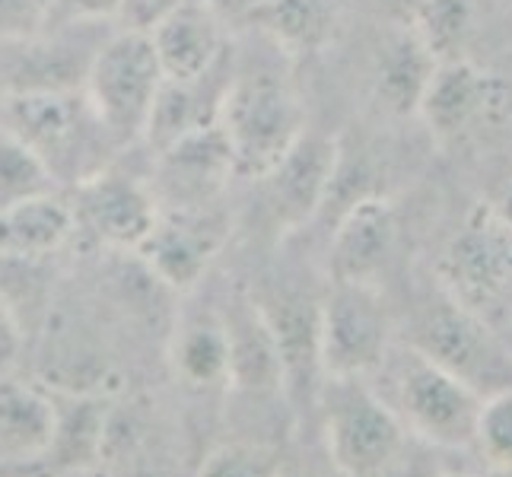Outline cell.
Masks as SVG:
<instances>
[{
  "label": "cell",
  "mask_w": 512,
  "mask_h": 477,
  "mask_svg": "<svg viewBox=\"0 0 512 477\" xmlns=\"http://www.w3.org/2000/svg\"><path fill=\"white\" fill-rule=\"evenodd\" d=\"M0 128L42 159L61 188H77L112 169L125 150L102 125L83 90H7Z\"/></svg>",
  "instance_id": "6da1fadb"
},
{
  "label": "cell",
  "mask_w": 512,
  "mask_h": 477,
  "mask_svg": "<svg viewBox=\"0 0 512 477\" xmlns=\"http://www.w3.org/2000/svg\"><path fill=\"white\" fill-rule=\"evenodd\" d=\"M280 61L290 58L277 55V61H255L236 51L220 128L233 147L236 175L242 179L258 182L261 175H268L306 134V109Z\"/></svg>",
  "instance_id": "7a4b0ae2"
},
{
  "label": "cell",
  "mask_w": 512,
  "mask_h": 477,
  "mask_svg": "<svg viewBox=\"0 0 512 477\" xmlns=\"http://www.w3.org/2000/svg\"><path fill=\"white\" fill-rule=\"evenodd\" d=\"M373 376H382L385 388L376 392L395 411L408 436L439 449H465L474 443V420L484 395L446 373L443 366L401 344L385 353Z\"/></svg>",
  "instance_id": "3957f363"
},
{
  "label": "cell",
  "mask_w": 512,
  "mask_h": 477,
  "mask_svg": "<svg viewBox=\"0 0 512 477\" xmlns=\"http://www.w3.org/2000/svg\"><path fill=\"white\" fill-rule=\"evenodd\" d=\"M315 404L322 408L328 462L338 471L347 477H382L398 465L408 430L369 379L325 376Z\"/></svg>",
  "instance_id": "277c9868"
},
{
  "label": "cell",
  "mask_w": 512,
  "mask_h": 477,
  "mask_svg": "<svg viewBox=\"0 0 512 477\" xmlns=\"http://www.w3.org/2000/svg\"><path fill=\"white\" fill-rule=\"evenodd\" d=\"M163 67L150 35L112 29L83 77V96L121 147L144 140L153 102L163 86Z\"/></svg>",
  "instance_id": "5b68a950"
},
{
  "label": "cell",
  "mask_w": 512,
  "mask_h": 477,
  "mask_svg": "<svg viewBox=\"0 0 512 477\" xmlns=\"http://www.w3.org/2000/svg\"><path fill=\"white\" fill-rule=\"evenodd\" d=\"M439 290L497 328L512 309V233L478 204L439 258Z\"/></svg>",
  "instance_id": "8992f818"
},
{
  "label": "cell",
  "mask_w": 512,
  "mask_h": 477,
  "mask_svg": "<svg viewBox=\"0 0 512 477\" xmlns=\"http://www.w3.org/2000/svg\"><path fill=\"white\" fill-rule=\"evenodd\" d=\"M408 347L471 385L478 395L512 385V353L500 331L462 309L443 293L439 303L423 306L411 325Z\"/></svg>",
  "instance_id": "52a82bcc"
},
{
  "label": "cell",
  "mask_w": 512,
  "mask_h": 477,
  "mask_svg": "<svg viewBox=\"0 0 512 477\" xmlns=\"http://www.w3.org/2000/svg\"><path fill=\"white\" fill-rule=\"evenodd\" d=\"M392 350V318L379 284L328 280L319 299V363L322 379H369Z\"/></svg>",
  "instance_id": "ba28073f"
},
{
  "label": "cell",
  "mask_w": 512,
  "mask_h": 477,
  "mask_svg": "<svg viewBox=\"0 0 512 477\" xmlns=\"http://www.w3.org/2000/svg\"><path fill=\"white\" fill-rule=\"evenodd\" d=\"M233 179V147L220 125H210L156 150L147 185L160 210H207L220 204Z\"/></svg>",
  "instance_id": "9c48e42d"
},
{
  "label": "cell",
  "mask_w": 512,
  "mask_h": 477,
  "mask_svg": "<svg viewBox=\"0 0 512 477\" xmlns=\"http://www.w3.org/2000/svg\"><path fill=\"white\" fill-rule=\"evenodd\" d=\"M229 233V220L217 207L160 210L150 236L137 245L140 264L153 280L175 293H191L201 284Z\"/></svg>",
  "instance_id": "30bf717a"
},
{
  "label": "cell",
  "mask_w": 512,
  "mask_h": 477,
  "mask_svg": "<svg viewBox=\"0 0 512 477\" xmlns=\"http://www.w3.org/2000/svg\"><path fill=\"white\" fill-rule=\"evenodd\" d=\"M338 156L341 137L306 131L268 175H261L258 182L264 185L280 233H299L322 214L338 172Z\"/></svg>",
  "instance_id": "8fae6325"
},
{
  "label": "cell",
  "mask_w": 512,
  "mask_h": 477,
  "mask_svg": "<svg viewBox=\"0 0 512 477\" xmlns=\"http://www.w3.org/2000/svg\"><path fill=\"white\" fill-rule=\"evenodd\" d=\"M500 102L503 83L471 58H458L436 64V74L420 99L417 118L423 121L433 144L452 147L497 115Z\"/></svg>",
  "instance_id": "7c38bea8"
},
{
  "label": "cell",
  "mask_w": 512,
  "mask_h": 477,
  "mask_svg": "<svg viewBox=\"0 0 512 477\" xmlns=\"http://www.w3.org/2000/svg\"><path fill=\"white\" fill-rule=\"evenodd\" d=\"M77 229H86L96 242L115 252H137L160 217L153 191L144 179L118 175L115 169L99 172L96 179L74 188Z\"/></svg>",
  "instance_id": "4fadbf2b"
},
{
  "label": "cell",
  "mask_w": 512,
  "mask_h": 477,
  "mask_svg": "<svg viewBox=\"0 0 512 477\" xmlns=\"http://www.w3.org/2000/svg\"><path fill=\"white\" fill-rule=\"evenodd\" d=\"M398 242L395 207L382 194L353 201L334 217L328 245V280L341 284H379Z\"/></svg>",
  "instance_id": "5bb4252c"
},
{
  "label": "cell",
  "mask_w": 512,
  "mask_h": 477,
  "mask_svg": "<svg viewBox=\"0 0 512 477\" xmlns=\"http://www.w3.org/2000/svg\"><path fill=\"white\" fill-rule=\"evenodd\" d=\"M229 350V388L245 395H277L284 392V360H280L277 334L264 315L261 303L236 287L220 306Z\"/></svg>",
  "instance_id": "9a60e30c"
},
{
  "label": "cell",
  "mask_w": 512,
  "mask_h": 477,
  "mask_svg": "<svg viewBox=\"0 0 512 477\" xmlns=\"http://www.w3.org/2000/svg\"><path fill=\"white\" fill-rule=\"evenodd\" d=\"M233 61H236V48L229 45L226 55L210 70H204L201 77L163 80L144 131V140L153 153L175 144L185 134L220 125L223 99L229 90V80H233Z\"/></svg>",
  "instance_id": "2e32d148"
},
{
  "label": "cell",
  "mask_w": 512,
  "mask_h": 477,
  "mask_svg": "<svg viewBox=\"0 0 512 477\" xmlns=\"http://www.w3.org/2000/svg\"><path fill=\"white\" fill-rule=\"evenodd\" d=\"M156 58L166 80H191L214 67L229 51L226 23L207 0H182L166 20L150 32Z\"/></svg>",
  "instance_id": "e0dca14e"
},
{
  "label": "cell",
  "mask_w": 512,
  "mask_h": 477,
  "mask_svg": "<svg viewBox=\"0 0 512 477\" xmlns=\"http://www.w3.org/2000/svg\"><path fill=\"white\" fill-rule=\"evenodd\" d=\"M99 26L109 23H61L26 42V58L10 90H80L93 55L112 32L96 35Z\"/></svg>",
  "instance_id": "ac0fdd59"
},
{
  "label": "cell",
  "mask_w": 512,
  "mask_h": 477,
  "mask_svg": "<svg viewBox=\"0 0 512 477\" xmlns=\"http://www.w3.org/2000/svg\"><path fill=\"white\" fill-rule=\"evenodd\" d=\"M436 58L404 23L382 42L373 67V102L388 118H417L420 99L436 74Z\"/></svg>",
  "instance_id": "d6986e66"
},
{
  "label": "cell",
  "mask_w": 512,
  "mask_h": 477,
  "mask_svg": "<svg viewBox=\"0 0 512 477\" xmlns=\"http://www.w3.org/2000/svg\"><path fill=\"white\" fill-rule=\"evenodd\" d=\"M77 233L74 207L61 191L0 207V264H32L55 255Z\"/></svg>",
  "instance_id": "ffe728a7"
},
{
  "label": "cell",
  "mask_w": 512,
  "mask_h": 477,
  "mask_svg": "<svg viewBox=\"0 0 512 477\" xmlns=\"http://www.w3.org/2000/svg\"><path fill=\"white\" fill-rule=\"evenodd\" d=\"M344 0H264L252 26L277 51L293 58H312L338 39Z\"/></svg>",
  "instance_id": "44dd1931"
},
{
  "label": "cell",
  "mask_w": 512,
  "mask_h": 477,
  "mask_svg": "<svg viewBox=\"0 0 512 477\" xmlns=\"http://www.w3.org/2000/svg\"><path fill=\"white\" fill-rule=\"evenodd\" d=\"M172 366L175 376L188 385H226L229 382V350L220 309L188 315L179 322L172 338Z\"/></svg>",
  "instance_id": "7402d4cb"
},
{
  "label": "cell",
  "mask_w": 512,
  "mask_h": 477,
  "mask_svg": "<svg viewBox=\"0 0 512 477\" xmlns=\"http://www.w3.org/2000/svg\"><path fill=\"white\" fill-rule=\"evenodd\" d=\"M55 398L26 382L0 379V446L16 455H42L55 439Z\"/></svg>",
  "instance_id": "603a6c76"
},
{
  "label": "cell",
  "mask_w": 512,
  "mask_h": 477,
  "mask_svg": "<svg viewBox=\"0 0 512 477\" xmlns=\"http://www.w3.org/2000/svg\"><path fill=\"white\" fill-rule=\"evenodd\" d=\"M474 13H478V0H417L404 23L417 32V39L439 64H446L468 58Z\"/></svg>",
  "instance_id": "cb8c5ba5"
},
{
  "label": "cell",
  "mask_w": 512,
  "mask_h": 477,
  "mask_svg": "<svg viewBox=\"0 0 512 477\" xmlns=\"http://www.w3.org/2000/svg\"><path fill=\"white\" fill-rule=\"evenodd\" d=\"M58 423H55V439L51 449L58 455V462L67 468H83L96 458V449L102 443L105 430V404L99 398H70L55 401Z\"/></svg>",
  "instance_id": "d4e9b609"
},
{
  "label": "cell",
  "mask_w": 512,
  "mask_h": 477,
  "mask_svg": "<svg viewBox=\"0 0 512 477\" xmlns=\"http://www.w3.org/2000/svg\"><path fill=\"white\" fill-rule=\"evenodd\" d=\"M55 191H61V185L45 169L42 159L23 140H16L10 131L0 128V207L32 201Z\"/></svg>",
  "instance_id": "484cf974"
},
{
  "label": "cell",
  "mask_w": 512,
  "mask_h": 477,
  "mask_svg": "<svg viewBox=\"0 0 512 477\" xmlns=\"http://www.w3.org/2000/svg\"><path fill=\"white\" fill-rule=\"evenodd\" d=\"M493 471H512V385L490 392L474 420V443Z\"/></svg>",
  "instance_id": "4316f807"
},
{
  "label": "cell",
  "mask_w": 512,
  "mask_h": 477,
  "mask_svg": "<svg viewBox=\"0 0 512 477\" xmlns=\"http://www.w3.org/2000/svg\"><path fill=\"white\" fill-rule=\"evenodd\" d=\"M284 462L268 446L226 443L210 452L194 477H280Z\"/></svg>",
  "instance_id": "83f0119b"
},
{
  "label": "cell",
  "mask_w": 512,
  "mask_h": 477,
  "mask_svg": "<svg viewBox=\"0 0 512 477\" xmlns=\"http://www.w3.org/2000/svg\"><path fill=\"white\" fill-rule=\"evenodd\" d=\"M55 20V0H0V39L32 42Z\"/></svg>",
  "instance_id": "f1b7e54d"
},
{
  "label": "cell",
  "mask_w": 512,
  "mask_h": 477,
  "mask_svg": "<svg viewBox=\"0 0 512 477\" xmlns=\"http://www.w3.org/2000/svg\"><path fill=\"white\" fill-rule=\"evenodd\" d=\"M179 4L182 0H121L112 23H118V29L150 35Z\"/></svg>",
  "instance_id": "f546056e"
},
{
  "label": "cell",
  "mask_w": 512,
  "mask_h": 477,
  "mask_svg": "<svg viewBox=\"0 0 512 477\" xmlns=\"http://www.w3.org/2000/svg\"><path fill=\"white\" fill-rule=\"evenodd\" d=\"M121 0H55V20L61 23H112Z\"/></svg>",
  "instance_id": "4dcf8cb0"
},
{
  "label": "cell",
  "mask_w": 512,
  "mask_h": 477,
  "mask_svg": "<svg viewBox=\"0 0 512 477\" xmlns=\"http://www.w3.org/2000/svg\"><path fill=\"white\" fill-rule=\"evenodd\" d=\"M23 353V325L16 318L7 296L0 293V373H7L10 366L20 363Z\"/></svg>",
  "instance_id": "1f68e13d"
},
{
  "label": "cell",
  "mask_w": 512,
  "mask_h": 477,
  "mask_svg": "<svg viewBox=\"0 0 512 477\" xmlns=\"http://www.w3.org/2000/svg\"><path fill=\"white\" fill-rule=\"evenodd\" d=\"M214 13L220 16L223 23H233V20H245L252 23V16L261 10L264 0H207Z\"/></svg>",
  "instance_id": "d6a6232c"
},
{
  "label": "cell",
  "mask_w": 512,
  "mask_h": 477,
  "mask_svg": "<svg viewBox=\"0 0 512 477\" xmlns=\"http://www.w3.org/2000/svg\"><path fill=\"white\" fill-rule=\"evenodd\" d=\"M487 207L493 210V217H497L509 233H512V179H506L500 188H497V194L487 201Z\"/></svg>",
  "instance_id": "836d02e7"
},
{
  "label": "cell",
  "mask_w": 512,
  "mask_h": 477,
  "mask_svg": "<svg viewBox=\"0 0 512 477\" xmlns=\"http://www.w3.org/2000/svg\"><path fill=\"white\" fill-rule=\"evenodd\" d=\"M280 477H347L344 471H338L331 462L325 465V468H319V465H299V468H290V465H284V471H280Z\"/></svg>",
  "instance_id": "e575fe53"
},
{
  "label": "cell",
  "mask_w": 512,
  "mask_h": 477,
  "mask_svg": "<svg viewBox=\"0 0 512 477\" xmlns=\"http://www.w3.org/2000/svg\"><path fill=\"white\" fill-rule=\"evenodd\" d=\"M500 338H503V344L509 347V353H512V309H509V315L503 318V331H500Z\"/></svg>",
  "instance_id": "d590c367"
},
{
  "label": "cell",
  "mask_w": 512,
  "mask_h": 477,
  "mask_svg": "<svg viewBox=\"0 0 512 477\" xmlns=\"http://www.w3.org/2000/svg\"><path fill=\"white\" fill-rule=\"evenodd\" d=\"M449 477H455V474H449Z\"/></svg>",
  "instance_id": "8d00e7d4"
},
{
  "label": "cell",
  "mask_w": 512,
  "mask_h": 477,
  "mask_svg": "<svg viewBox=\"0 0 512 477\" xmlns=\"http://www.w3.org/2000/svg\"><path fill=\"white\" fill-rule=\"evenodd\" d=\"M509 474H512V471H509Z\"/></svg>",
  "instance_id": "74e56055"
}]
</instances>
